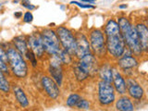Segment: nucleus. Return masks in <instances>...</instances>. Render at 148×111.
<instances>
[{"instance_id":"nucleus-13","label":"nucleus","mask_w":148,"mask_h":111,"mask_svg":"<svg viewBox=\"0 0 148 111\" xmlns=\"http://www.w3.org/2000/svg\"><path fill=\"white\" fill-rule=\"evenodd\" d=\"M112 82L115 91L119 95L126 94V82L117 69H112Z\"/></svg>"},{"instance_id":"nucleus-8","label":"nucleus","mask_w":148,"mask_h":111,"mask_svg":"<svg viewBox=\"0 0 148 111\" xmlns=\"http://www.w3.org/2000/svg\"><path fill=\"white\" fill-rule=\"evenodd\" d=\"M27 45L32 52L34 53L36 58H42L45 53L43 42L40 32H32L30 35L27 36Z\"/></svg>"},{"instance_id":"nucleus-6","label":"nucleus","mask_w":148,"mask_h":111,"mask_svg":"<svg viewBox=\"0 0 148 111\" xmlns=\"http://www.w3.org/2000/svg\"><path fill=\"white\" fill-rule=\"evenodd\" d=\"M90 47L92 55L98 58H103L106 54V38L103 32L99 29H94L90 32Z\"/></svg>"},{"instance_id":"nucleus-17","label":"nucleus","mask_w":148,"mask_h":111,"mask_svg":"<svg viewBox=\"0 0 148 111\" xmlns=\"http://www.w3.org/2000/svg\"><path fill=\"white\" fill-rule=\"evenodd\" d=\"M12 44L18 52H20L23 57H25V55L27 53L28 49V45H27V40L26 36L24 35H18L16 37H14L12 40Z\"/></svg>"},{"instance_id":"nucleus-20","label":"nucleus","mask_w":148,"mask_h":111,"mask_svg":"<svg viewBox=\"0 0 148 111\" xmlns=\"http://www.w3.org/2000/svg\"><path fill=\"white\" fill-rule=\"evenodd\" d=\"M99 77L101 81L112 82V68L109 64H104L99 69Z\"/></svg>"},{"instance_id":"nucleus-15","label":"nucleus","mask_w":148,"mask_h":111,"mask_svg":"<svg viewBox=\"0 0 148 111\" xmlns=\"http://www.w3.org/2000/svg\"><path fill=\"white\" fill-rule=\"evenodd\" d=\"M139 40H140V44L142 46L143 51L146 52L148 48V30L145 24L143 23H138L135 26Z\"/></svg>"},{"instance_id":"nucleus-3","label":"nucleus","mask_w":148,"mask_h":111,"mask_svg":"<svg viewBox=\"0 0 148 111\" xmlns=\"http://www.w3.org/2000/svg\"><path fill=\"white\" fill-rule=\"evenodd\" d=\"M6 51L9 71L18 79L26 78L28 75V65L24 57L14 46H9Z\"/></svg>"},{"instance_id":"nucleus-33","label":"nucleus","mask_w":148,"mask_h":111,"mask_svg":"<svg viewBox=\"0 0 148 111\" xmlns=\"http://www.w3.org/2000/svg\"><path fill=\"white\" fill-rule=\"evenodd\" d=\"M128 8V6L126 4H124V5H119V9H125V8Z\"/></svg>"},{"instance_id":"nucleus-28","label":"nucleus","mask_w":148,"mask_h":111,"mask_svg":"<svg viewBox=\"0 0 148 111\" xmlns=\"http://www.w3.org/2000/svg\"><path fill=\"white\" fill-rule=\"evenodd\" d=\"M71 4L72 5H76V6L80 7L82 8H95V6H92V5H90V4H83V3H81V2H78V1H71Z\"/></svg>"},{"instance_id":"nucleus-19","label":"nucleus","mask_w":148,"mask_h":111,"mask_svg":"<svg viewBox=\"0 0 148 111\" xmlns=\"http://www.w3.org/2000/svg\"><path fill=\"white\" fill-rule=\"evenodd\" d=\"M116 108L120 111H132L134 110V106L132 100L127 96H122L119 98L116 103Z\"/></svg>"},{"instance_id":"nucleus-4","label":"nucleus","mask_w":148,"mask_h":111,"mask_svg":"<svg viewBox=\"0 0 148 111\" xmlns=\"http://www.w3.org/2000/svg\"><path fill=\"white\" fill-rule=\"evenodd\" d=\"M42 42H43L44 50L50 56H58L61 50L58 37L56 31L52 29H45L41 32Z\"/></svg>"},{"instance_id":"nucleus-26","label":"nucleus","mask_w":148,"mask_h":111,"mask_svg":"<svg viewBox=\"0 0 148 111\" xmlns=\"http://www.w3.org/2000/svg\"><path fill=\"white\" fill-rule=\"evenodd\" d=\"M21 5L23 8H27L29 11H32V10H34V9L36 8V7L34 6V5L31 4L30 0H21Z\"/></svg>"},{"instance_id":"nucleus-36","label":"nucleus","mask_w":148,"mask_h":111,"mask_svg":"<svg viewBox=\"0 0 148 111\" xmlns=\"http://www.w3.org/2000/svg\"><path fill=\"white\" fill-rule=\"evenodd\" d=\"M0 110H1V108H0Z\"/></svg>"},{"instance_id":"nucleus-5","label":"nucleus","mask_w":148,"mask_h":111,"mask_svg":"<svg viewBox=\"0 0 148 111\" xmlns=\"http://www.w3.org/2000/svg\"><path fill=\"white\" fill-rule=\"evenodd\" d=\"M56 32H57L60 45L62 46V48L66 50L71 56L75 55L76 36L73 34V32L65 26H58L56 29Z\"/></svg>"},{"instance_id":"nucleus-1","label":"nucleus","mask_w":148,"mask_h":111,"mask_svg":"<svg viewBox=\"0 0 148 111\" xmlns=\"http://www.w3.org/2000/svg\"><path fill=\"white\" fill-rule=\"evenodd\" d=\"M105 38L106 52L114 58H119L125 53L126 45L120 32L118 22L109 20L105 26Z\"/></svg>"},{"instance_id":"nucleus-23","label":"nucleus","mask_w":148,"mask_h":111,"mask_svg":"<svg viewBox=\"0 0 148 111\" xmlns=\"http://www.w3.org/2000/svg\"><path fill=\"white\" fill-rule=\"evenodd\" d=\"M81 98H82L81 95H79L78 94H71L69 95L66 104L69 108H74V106H77V104L79 103V101L81 100Z\"/></svg>"},{"instance_id":"nucleus-11","label":"nucleus","mask_w":148,"mask_h":111,"mask_svg":"<svg viewBox=\"0 0 148 111\" xmlns=\"http://www.w3.org/2000/svg\"><path fill=\"white\" fill-rule=\"evenodd\" d=\"M41 82L45 92L47 94V95L51 99H57L59 96L60 91H59L58 85L52 78L49 76H44V77H42Z\"/></svg>"},{"instance_id":"nucleus-7","label":"nucleus","mask_w":148,"mask_h":111,"mask_svg":"<svg viewBox=\"0 0 148 111\" xmlns=\"http://www.w3.org/2000/svg\"><path fill=\"white\" fill-rule=\"evenodd\" d=\"M98 100L101 106H109L115 101V89L111 82L100 81L98 83Z\"/></svg>"},{"instance_id":"nucleus-16","label":"nucleus","mask_w":148,"mask_h":111,"mask_svg":"<svg viewBox=\"0 0 148 111\" xmlns=\"http://www.w3.org/2000/svg\"><path fill=\"white\" fill-rule=\"evenodd\" d=\"M118 65L120 69L126 71V69H133L137 67L138 61L136 58H134L132 55H126V56L122 55L118 60Z\"/></svg>"},{"instance_id":"nucleus-9","label":"nucleus","mask_w":148,"mask_h":111,"mask_svg":"<svg viewBox=\"0 0 148 111\" xmlns=\"http://www.w3.org/2000/svg\"><path fill=\"white\" fill-rule=\"evenodd\" d=\"M52 60L49 64V73L51 78L57 82V84L60 86L63 81V72H62V62L58 58V56H52Z\"/></svg>"},{"instance_id":"nucleus-10","label":"nucleus","mask_w":148,"mask_h":111,"mask_svg":"<svg viewBox=\"0 0 148 111\" xmlns=\"http://www.w3.org/2000/svg\"><path fill=\"white\" fill-rule=\"evenodd\" d=\"M91 52V47H90V43L88 41V38L84 34H78L76 36V52L75 56L78 58H81L84 57L85 55L90 54Z\"/></svg>"},{"instance_id":"nucleus-35","label":"nucleus","mask_w":148,"mask_h":111,"mask_svg":"<svg viewBox=\"0 0 148 111\" xmlns=\"http://www.w3.org/2000/svg\"><path fill=\"white\" fill-rule=\"evenodd\" d=\"M60 8H61L62 10H64V9H65V6H60Z\"/></svg>"},{"instance_id":"nucleus-24","label":"nucleus","mask_w":148,"mask_h":111,"mask_svg":"<svg viewBox=\"0 0 148 111\" xmlns=\"http://www.w3.org/2000/svg\"><path fill=\"white\" fill-rule=\"evenodd\" d=\"M26 59H28L30 61V63L32 64V66L35 68L37 66V59H36V56L34 55V53L32 52V51L29 48L27 51V53L25 55V57H24Z\"/></svg>"},{"instance_id":"nucleus-32","label":"nucleus","mask_w":148,"mask_h":111,"mask_svg":"<svg viewBox=\"0 0 148 111\" xmlns=\"http://www.w3.org/2000/svg\"><path fill=\"white\" fill-rule=\"evenodd\" d=\"M95 1H96V0H82V2H85L87 4H92Z\"/></svg>"},{"instance_id":"nucleus-25","label":"nucleus","mask_w":148,"mask_h":111,"mask_svg":"<svg viewBox=\"0 0 148 111\" xmlns=\"http://www.w3.org/2000/svg\"><path fill=\"white\" fill-rule=\"evenodd\" d=\"M77 108L79 109H84V110H88L90 109V102L86 100V99H82L81 98V100L79 101V103L77 104Z\"/></svg>"},{"instance_id":"nucleus-21","label":"nucleus","mask_w":148,"mask_h":111,"mask_svg":"<svg viewBox=\"0 0 148 111\" xmlns=\"http://www.w3.org/2000/svg\"><path fill=\"white\" fill-rule=\"evenodd\" d=\"M0 91L5 94H8L10 91V83L6 77V74L0 71Z\"/></svg>"},{"instance_id":"nucleus-27","label":"nucleus","mask_w":148,"mask_h":111,"mask_svg":"<svg viewBox=\"0 0 148 111\" xmlns=\"http://www.w3.org/2000/svg\"><path fill=\"white\" fill-rule=\"evenodd\" d=\"M23 21L26 22V23H31L34 21V16H32V14L31 11H27L23 14Z\"/></svg>"},{"instance_id":"nucleus-18","label":"nucleus","mask_w":148,"mask_h":111,"mask_svg":"<svg viewBox=\"0 0 148 111\" xmlns=\"http://www.w3.org/2000/svg\"><path fill=\"white\" fill-rule=\"evenodd\" d=\"M13 94L16 98V101L18 102V105H20L22 108H27L28 106H29V105H30L29 100H28L24 91H23L20 86H14Z\"/></svg>"},{"instance_id":"nucleus-30","label":"nucleus","mask_w":148,"mask_h":111,"mask_svg":"<svg viewBox=\"0 0 148 111\" xmlns=\"http://www.w3.org/2000/svg\"><path fill=\"white\" fill-rule=\"evenodd\" d=\"M0 59L3 62L8 64V56H7V51L5 50L2 46H0Z\"/></svg>"},{"instance_id":"nucleus-12","label":"nucleus","mask_w":148,"mask_h":111,"mask_svg":"<svg viewBox=\"0 0 148 111\" xmlns=\"http://www.w3.org/2000/svg\"><path fill=\"white\" fill-rule=\"evenodd\" d=\"M126 91L132 98L136 100H141L145 95L143 87L133 79H128L126 81Z\"/></svg>"},{"instance_id":"nucleus-22","label":"nucleus","mask_w":148,"mask_h":111,"mask_svg":"<svg viewBox=\"0 0 148 111\" xmlns=\"http://www.w3.org/2000/svg\"><path fill=\"white\" fill-rule=\"evenodd\" d=\"M73 72H74V75H75V77L78 81H84L88 77H89V74H88L87 72H85L80 66H79L78 62L74 65Z\"/></svg>"},{"instance_id":"nucleus-2","label":"nucleus","mask_w":148,"mask_h":111,"mask_svg":"<svg viewBox=\"0 0 148 111\" xmlns=\"http://www.w3.org/2000/svg\"><path fill=\"white\" fill-rule=\"evenodd\" d=\"M117 22L119 24L120 32H121V35L124 39L125 45L128 46L129 49L135 56L142 55L143 49L135 26H133L126 17L119 18V21Z\"/></svg>"},{"instance_id":"nucleus-14","label":"nucleus","mask_w":148,"mask_h":111,"mask_svg":"<svg viewBox=\"0 0 148 111\" xmlns=\"http://www.w3.org/2000/svg\"><path fill=\"white\" fill-rule=\"evenodd\" d=\"M78 64L83 71L90 75L91 72L94 71L95 66V57L92 55V53L87 54L84 57L79 58Z\"/></svg>"},{"instance_id":"nucleus-29","label":"nucleus","mask_w":148,"mask_h":111,"mask_svg":"<svg viewBox=\"0 0 148 111\" xmlns=\"http://www.w3.org/2000/svg\"><path fill=\"white\" fill-rule=\"evenodd\" d=\"M0 71H1L2 72H4L5 74H9V72H10V71H9V68L8 66L7 63L3 62L1 59H0Z\"/></svg>"},{"instance_id":"nucleus-34","label":"nucleus","mask_w":148,"mask_h":111,"mask_svg":"<svg viewBox=\"0 0 148 111\" xmlns=\"http://www.w3.org/2000/svg\"><path fill=\"white\" fill-rule=\"evenodd\" d=\"M20 2V0H13V3L15 4V3H18Z\"/></svg>"},{"instance_id":"nucleus-31","label":"nucleus","mask_w":148,"mask_h":111,"mask_svg":"<svg viewBox=\"0 0 148 111\" xmlns=\"http://www.w3.org/2000/svg\"><path fill=\"white\" fill-rule=\"evenodd\" d=\"M22 12L21 11H15V13H14V17H15V18H22Z\"/></svg>"}]
</instances>
